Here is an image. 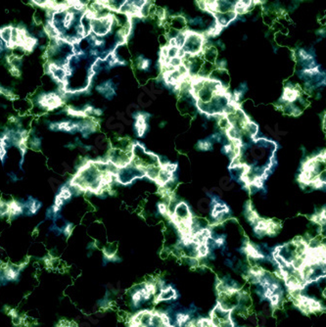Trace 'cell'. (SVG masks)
Segmentation results:
<instances>
[{"mask_svg": "<svg viewBox=\"0 0 326 327\" xmlns=\"http://www.w3.org/2000/svg\"><path fill=\"white\" fill-rule=\"evenodd\" d=\"M206 37L201 33H198L196 31H193L190 30H187L185 41L180 48L181 51L184 54L187 55H198L202 53V51L205 46Z\"/></svg>", "mask_w": 326, "mask_h": 327, "instance_id": "1", "label": "cell"}, {"mask_svg": "<svg viewBox=\"0 0 326 327\" xmlns=\"http://www.w3.org/2000/svg\"><path fill=\"white\" fill-rule=\"evenodd\" d=\"M175 298V291L173 290V288L171 287H168V288H164L163 290H161L160 294L157 296L156 302H161V301H169Z\"/></svg>", "mask_w": 326, "mask_h": 327, "instance_id": "2", "label": "cell"}, {"mask_svg": "<svg viewBox=\"0 0 326 327\" xmlns=\"http://www.w3.org/2000/svg\"><path fill=\"white\" fill-rule=\"evenodd\" d=\"M210 205H211L210 201L207 198H203L198 202L197 208L201 213H208V211L210 209Z\"/></svg>", "mask_w": 326, "mask_h": 327, "instance_id": "3", "label": "cell"}]
</instances>
